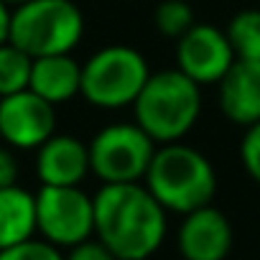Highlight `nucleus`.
Segmentation results:
<instances>
[{
    "mask_svg": "<svg viewBox=\"0 0 260 260\" xmlns=\"http://www.w3.org/2000/svg\"><path fill=\"white\" fill-rule=\"evenodd\" d=\"M222 115L240 127L260 122V61L237 59L217 84Z\"/></svg>",
    "mask_w": 260,
    "mask_h": 260,
    "instance_id": "12",
    "label": "nucleus"
},
{
    "mask_svg": "<svg viewBox=\"0 0 260 260\" xmlns=\"http://www.w3.org/2000/svg\"><path fill=\"white\" fill-rule=\"evenodd\" d=\"M202 112V87L176 67L151 72L146 87L133 102V122L143 127L153 143H179L191 133Z\"/></svg>",
    "mask_w": 260,
    "mask_h": 260,
    "instance_id": "3",
    "label": "nucleus"
},
{
    "mask_svg": "<svg viewBox=\"0 0 260 260\" xmlns=\"http://www.w3.org/2000/svg\"><path fill=\"white\" fill-rule=\"evenodd\" d=\"M151 77L148 59L125 44H110L82 64L79 94L97 110L133 107Z\"/></svg>",
    "mask_w": 260,
    "mask_h": 260,
    "instance_id": "5",
    "label": "nucleus"
},
{
    "mask_svg": "<svg viewBox=\"0 0 260 260\" xmlns=\"http://www.w3.org/2000/svg\"><path fill=\"white\" fill-rule=\"evenodd\" d=\"M89 171L102 184H136L143 181L156 143L136 122H112L87 143Z\"/></svg>",
    "mask_w": 260,
    "mask_h": 260,
    "instance_id": "6",
    "label": "nucleus"
},
{
    "mask_svg": "<svg viewBox=\"0 0 260 260\" xmlns=\"http://www.w3.org/2000/svg\"><path fill=\"white\" fill-rule=\"evenodd\" d=\"M240 161L245 174L260 186V122L245 127L240 141Z\"/></svg>",
    "mask_w": 260,
    "mask_h": 260,
    "instance_id": "19",
    "label": "nucleus"
},
{
    "mask_svg": "<svg viewBox=\"0 0 260 260\" xmlns=\"http://www.w3.org/2000/svg\"><path fill=\"white\" fill-rule=\"evenodd\" d=\"M11 16H13V8L0 0V46L11 41Z\"/></svg>",
    "mask_w": 260,
    "mask_h": 260,
    "instance_id": "22",
    "label": "nucleus"
},
{
    "mask_svg": "<svg viewBox=\"0 0 260 260\" xmlns=\"http://www.w3.org/2000/svg\"><path fill=\"white\" fill-rule=\"evenodd\" d=\"M56 133V107L31 89L0 97V141L16 151H36Z\"/></svg>",
    "mask_w": 260,
    "mask_h": 260,
    "instance_id": "8",
    "label": "nucleus"
},
{
    "mask_svg": "<svg viewBox=\"0 0 260 260\" xmlns=\"http://www.w3.org/2000/svg\"><path fill=\"white\" fill-rule=\"evenodd\" d=\"M235 61L227 34L212 23H194L181 39H176V69L199 87L219 84Z\"/></svg>",
    "mask_w": 260,
    "mask_h": 260,
    "instance_id": "9",
    "label": "nucleus"
},
{
    "mask_svg": "<svg viewBox=\"0 0 260 260\" xmlns=\"http://www.w3.org/2000/svg\"><path fill=\"white\" fill-rule=\"evenodd\" d=\"M18 176H21L18 158L13 156V151H11V148L0 146V189L18 186Z\"/></svg>",
    "mask_w": 260,
    "mask_h": 260,
    "instance_id": "21",
    "label": "nucleus"
},
{
    "mask_svg": "<svg viewBox=\"0 0 260 260\" xmlns=\"http://www.w3.org/2000/svg\"><path fill=\"white\" fill-rule=\"evenodd\" d=\"M94 199V235L117 260H148L166 240V209L143 181L102 184Z\"/></svg>",
    "mask_w": 260,
    "mask_h": 260,
    "instance_id": "1",
    "label": "nucleus"
},
{
    "mask_svg": "<svg viewBox=\"0 0 260 260\" xmlns=\"http://www.w3.org/2000/svg\"><path fill=\"white\" fill-rule=\"evenodd\" d=\"M143 184L166 212L184 217L212 204L217 194V171L202 151L186 143H166L156 148Z\"/></svg>",
    "mask_w": 260,
    "mask_h": 260,
    "instance_id": "2",
    "label": "nucleus"
},
{
    "mask_svg": "<svg viewBox=\"0 0 260 260\" xmlns=\"http://www.w3.org/2000/svg\"><path fill=\"white\" fill-rule=\"evenodd\" d=\"M153 23L158 34L169 39H181L197 23V18H194V8L186 0H164L153 11Z\"/></svg>",
    "mask_w": 260,
    "mask_h": 260,
    "instance_id": "17",
    "label": "nucleus"
},
{
    "mask_svg": "<svg viewBox=\"0 0 260 260\" xmlns=\"http://www.w3.org/2000/svg\"><path fill=\"white\" fill-rule=\"evenodd\" d=\"M89 171V148L74 136L54 133L36 148V176L41 186H82Z\"/></svg>",
    "mask_w": 260,
    "mask_h": 260,
    "instance_id": "11",
    "label": "nucleus"
},
{
    "mask_svg": "<svg viewBox=\"0 0 260 260\" xmlns=\"http://www.w3.org/2000/svg\"><path fill=\"white\" fill-rule=\"evenodd\" d=\"M36 235L69 250L94 235V199L82 186H41L36 191Z\"/></svg>",
    "mask_w": 260,
    "mask_h": 260,
    "instance_id": "7",
    "label": "nucleus"
},
{
    "mask_svg": "<svg viewBox=\"0 0 260 260\" xmlns=\"http://www.w3.org/2000/svg\"><path fill=\"white\" fill-rule=\"evenodd\" d=\"M235 245V232L224 212L207 204L184 214L176 247L184 260H227Z\"/></svg>",
    "mask_w": 260,
    "mask_h": 260,
    "instance_id": "10",
    "label": "nucleus"
},
{
    "mask_svg": "<svg viewBox=\"0 0 260 260\" xmlns=\"http://www.w3.org/2000/svg\"><path fill=\"white\" fill-rule=\"evenodd\" d=\"M79 87H82V64L72 54L34 59L28 89L51 102L54 107L74 100L79 94Z\"/></svg>",
    "mask_w": 260,
    "mask_h": 260,
    "instance_id": "13",
    "label": "nucleus"
},
{
    "mask_svg": "<svg viewBox=\"0 0 260 260\" xmlns=\"http://www.w3.org/2000/svg\"><path fill=\"white\" fill-rule=\"evenodd\" d=\"M0 260H64V252L41 237H31L26 242L0 250Z\"/></svg>",
    "mask_w": 260,
    "mask_h": 260,
    "instance_id": "18",
    "label": "nucleus"
},
{
    "mask_svg": "<svg viewBox=\"0 0 260 260\" xmlns=\"http://www.w3.org/2000/svg\"><path fill=\"white\" fill-rule=\"evenodd\" d=\"M36 237V194L28 189H0V250Z\"/></svg>",
    "mask_w": 260,
    "mask_h": 260,
    "instance_id": "14",
    "label": "nucleus"
},
{
    "mask_svg": "<svg viewBox=\"0 0 260 260\" xmlns=\"http://www.w3.org/2000/svg\"><path fill=\"white\" fill-rule=\"evenodd\" d=\"M64 260H117L97 237L92 240H84V242H79V245H74V247H69L67 250V255H64Z\"/></svg>",
    "mask_w": 260,
    "mask_h": 260,
    "instance_id": "20",
    "label": "nucleus"
},
{
    "mask_svg": "<svg viewBox=\"0 0 260 260\" xmlns=\"http://www.w3.org/2000/svg\"><path fill=\"white\" fill-rule=\"evenodd\" d=\"M84 36V13L74 0H26L13 8L11 44L31 59L72 54Z\"/></svg>",
    "mask_w": 260,
    "mask_h": 260,
    "instance_id": "4",
    "label": "nucleus"
},
{
    "mask_svg": "<svg viewBox=\"0 0 260 260\" xmlns=\"http://www.w3.org/2000/svg\"><path fill=\"white\" fill-rule=\"evenodd\" d=\"M235 59L260 61V8H245L235 13L224 28Z\"/></svg>",
    "mask_w": 260,
    "mask_h": 260,
    "instance_id": "15",
    "label": "nucleus"
},
{
    "mask_svg": "<svg viewBox=\"0 0 260 260\" xmlns=\"http://www.w3.org/2000/svg\"><path fill=\"white\" fill-rule=\"evenodd\" d=\"M3 3H8L11 8H16V6H21V3H26V0H3Z\"/></svg>",
    "mask_w": 260,
    "mask_h": 260,
    "instance_id": "23",
    "label": "nucleus"
},
{
    "mask_svg": "<svg viewBox=\"0 0 260 260\" xmlns=\"http://www.w3.org/2000/svg\"><path fill=\"white\" fill-rule=\"evenodd\" d=\"M31 67H34V59L26 51H21L16 44L8 41L0 46V97L28 89Z\"/></svg>",
    "mask_w": 260,
    "mask_h": 260,
    "instance_id": "16",
    "label": "nucleus"
}]
</instances>
